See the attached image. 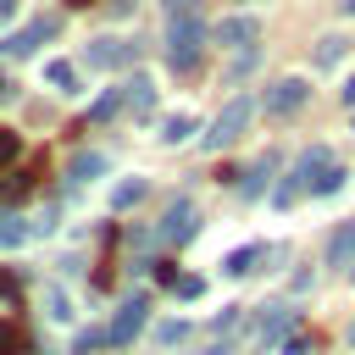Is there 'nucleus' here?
I'll list each match as a JSON object with an SVG mask.
<instances>
[{"mask_svg": "<svg viewBox=\"0 0 355 355\" xmlns=\"http://www.w3.org/2000/svg\"><path fill=\"white\" fill-rule=\"evenodd\" d=\"M205 17H166V61L172 72H194L205 55Z\"/></svg>", "mask_w": 355, "mask_h": 355, "instance_id": "obj_1", "label": "nucleus"}, {"mask_svg": "<svg viewBox=\"0 0 355 355\" xmlns=\"http://www.w3.org/2000/svg\"><path fill=\"white\" fill-rule=\"evenodd\" d=\"M250 116H255V100H250V94H233V100H227V105L211 116V128H205V139H200V144H205V150H222V144H233V139L250 128Z\"/></svg>", "mask_w": 355, "mask_h": 355, "instance_id": "obj_2", "label": "nucleus"}, {"mask_svg": "<svg viewBox=\"0 0 355 355\" xmlns=\"http://www.w3.org/2000/svg\"><path fill=\"white\" fill-rule=\"evenodd\" d=\"M211 39H216L222 50H255V39H261V17H250V11H244V17H222Z\"/></svg>", "mask_w": 355, "mask_h": 355, "instance_id": "obj_3", "label": "nucleus"}, {"mask_svg": "<svg viewBox=\"0 0 355 355\" xmlns=\"http://www.w3.org/2000/svg\"><path fill=\"white\" fill-rule=\"evenodd\" d=\"M305 100H311V83H305V78H277V83L266 89V100H261V105H266L272 116H288V111H300Z\"/></svg>", "mask_w": 355, "mask_h": 355, "instance_id": "obj_4", "label": "nucleus"}, {"mask_svg": "<svg viewBox=\"0 0 355 355\" xmlns=\"http://www.w3.org/2000/svg\"><path fill=\"white\" fill-rule=\"evenodd\" d=\"M144 322H150V300H144V294H133V300H122V311L111 316V327H105V333H111V344H128Z\"/></svg>", "mask_w": 355, "mask_h": 355, "instance_id": "obj_5", "label": "nucleus"}, {"mask_svg": "<svg viewBox=\"0 0 355 355\" xmlns=\"http://www.w3.org/2000/svg\"><path fill=\"white\" fill-rule=\"evenodd\" d=\"M194 227H200V222H194V205H183V200L166 205V216H161V239H166V244H189Z\"/></svg>", "mask_w": 355, "mask_h": 355, "instance_id": "obj_6", "label": "nucleus"}, {"mask_svg": "<svg viewBox=\"0 0 355 355\" xmlns=\"http://www.w3.org/2000/svg\"><path fill=\"white\" fill-rule=\"evenodd\" d=\"M122 61H133V44H122V39H94V44H89V67L111 72V67H122Z\"/></svg>", "mask_w": 355, "mask_h": 355, "instance_id": "obj_7", "label": "nucleus"}, {"mask_svg": "<svg viewBox=\"0 0 355 355\" xmlns=\"http://www.w3.org/2000/svg\"><path fill=\"white\" fill-rule=\"evenodd\" d=\"M355 261V222H338L327 239V266H349Z\"/></svg>", "mask_w": 355, "mask_h": 355, "instance_id": "obj_8", "label": "nucleus"}, {"mask_svg": "<svg viewBox=\"0 0 355 355\" xmlns=\"http://www.w3.org/2000/svg\"><path fill=\"white\" fill-rule=\"evenodd\" d=\"M50 33H55V22H44V17H39V22H28L22 33H11V39H6V50H11V55H28V50H33L39 39H50Z\"/></svg>", "mask_w": 355, "mask_h": 355, "instance_id": "obj_9", "label": "nucleus"}, {"mask_svg": "<svg viewBox=\"0 0 355 355\" xmlns=\"http://www.w3.org/2000/svg\"><path fill=\"white\" fill-rule=\"evenodd\" d=\"M122 89H128V105H133L139 116L155 111V83H150V78H133V83H122Z\"/></svg>", "mask_w": 355, "mask_h": 355, "instance_id": "obj_10", "label": "nucleus"}, {"mask_svg": "<svg viewBox=\"0 0 355 355\" xmlns=\"http://www.w3.org/2000/svg\"><path fill=\"white\" fill-rule=\"evenodd\" d=\"M288 327H294V311H272V316L261 322V333H255V338H261V349H272V344H277Z\"/></svg>", "mask_w": 355, "mask_h": 355, "instance_id": "obj_11", "label": "nucleus"}, {"mask_svg": "<svg viewBox=\"0 0 355 355\" xmlns=\"http://www.w3.org/2000/svg\"><path fill=\"white\" fill-rule=\"evenodd\" d=\"M122 100H128V89H105V94L89 105V122H111V116L122 111Z\"/></svg>", "mask_w": 355, "mask_h": 355, "instance_id": "obj_12", "label": "nucleus"}, {"mask_svg": "<svg viewBox=\"0 0 355 355\" xmlns=\"http://www.w3.org/2000/svg\"><path fill=\"white\" fill-rule=\"evenodd\" d=\"M261 255H266V244H244V250H233V255H227V266H222V272H233V277H244V272H250V266H255Z\"/></svg>", "mask_w": 355, "mask_h": 355, "instance_id": "obj_13", "label": "nucleus"}, {"mask_svg": "<svg viewBox=\"0 0 355 355\" xmlns=\"http://www.w3.org/2000/svg\"><path fill=\"white\" fill-rule=\"evenodd\" d=\"M44 83H55V89H78V67H72V61H44Z\"/></svg>", "mask_w": 355, "mask_h": 355, "instance_id": "obj_14", "label": "nucleus"}, {"mask_svg": "<svg viewBox=\"0 0 355 355\" xmlns=\"http://www.w3.org/2000/svg\"><path fill=\"white\" fill-rule=\"evenodd\" d=\"M189 133H194V116H189V111L161 116V139H172V144H178V139H189Z\"/></svg>", "mask_w": 355, "mask_h": 355, "instance_id": "obj_15", "label": "nucleus"}, {"mask_svg": "<svg viewBox=\"0 0 355 355\" xmlns=\"http://www.w3.org/2000/svg\"><path fill=\"white\" fill-rule=\"evenodd\" d=\"M338 55H344V39H338V33H327V39L316 44V67H333Z\"/></svg>", "mask_w": 355, "mask_h": 355, "instance_id": "obj_16", "label": "nucleus"}, {"mask_svg": "<svg viewBox=\"0 0 355 355\" xmlns=\"http://www.w3.org/2000/svg\"><path fill=\"white\" fill-rule=\"evenodd\" d=\"M44 305H50V322H72V305L61 288H44Z\"/></svg>", "mask_w": 355, "mask_h": 355, "instance_id": "obj_17", "label": "nucleus"}, {"mask_svg": "<svg viewBox=\"0 0 355 355\" xmlns=\"http://www.w3.org/2000/svg\"><path fill=\"white\" fill-rule=\"evenodd\" d=\"M139 194H144V178H133V183H116V194H111V205L122 211V205H133Z\"/></svg>", "mask_w": 355, "mask_h": 355, "instance_id": "obj_18", "label": "nucleus"}, {"mask_svg": "<svg viewBox=\"0 0 355 355\" xmlns=\"http://www.w3.org/2000/svg\"><path fill=\"white\" fill-rule=\"evenodd\" d=\"M22 349V327L17 322H0V355H17Z\"/></svg>", "mask_w": 355, "mask_h": 355, "instance_id": "obj_19", "label": "nucleus"}, {"mask_svg": "<svg viewBox=\"0 0 355 355\" xmlns=\"http://www.w3.org/2000/svg\"><path fill=\"white\" fill-rule=\"evenodd\" d=\"M17 155H22V139H17V133H6V128H0V172H6V166H11V161H17Z\"/></svg>", "mask_w": 355, "mask_h": 355, "instance_id": "obj_20", "label": "nucleus"}, {"mask_svg": "<svg viewBox=\"0 0 355 355\" xmlns=\"http://www.w3.org/2000/svg\"><path fill=\"white\" fill-rule=\"evenodd\" d=\"M94 172H105V155H78L72 161V178H94Z\"/></svg>", "mask_w": 355, "mask_h": 355, "instance_id": "obj_21", "label": "nucleus"}, {"mask_svg": "<svg viewBox=\"0 0 355 355\" xmlns=\"http://www.w3.org/2000/svg\"><path fill=\"white\" fill-rule=\"evenodd\" d=\"M200 288H205V283H200L194 272H178V277H172V294H183V300H194Z\"/></svg>", "mask_w": 355, "mask_h": 355, "instance_id": "obj_22", "label": "nucleus"}, {"mask_svg": "<svg viewBox=\"0 0 355 355\" xmlns=\"http://www.w3.org/2000/svg\"><path fill=\"white\" fill-rule=\"evenodd\" d=\"M33 178H39V172H17V178H11V189H6V200H22V194L33 189Z\"/></svg>", "mask_w": 355, "mask_h": 355, "instance_id": "obj_23", "label": "nucleus"}, {"mask_svg": "<svg viewBox=\"0 0 355 355\" xmlns=\"http://www.w3.org/2000/svg\"><path fill=\"white\" fill-rule=\"evenodd\" d=\"M333 189H344V166H333V172L316 183V194H333Z\"/></svg>", "mask_w": 355, "mask_h": 355, "instance_id": "obj_24", "label": "nucleus"}, {"mask_svg": "<svg viewBox=\"0 0 355 355\" xmlns=\"http://www.w3.org/2000/svg\"><path fill=\"white\" fill-rule=\"evenodd\" d=\"M155 338H161V344H178V338H183V322H161Z\"/></svg>", "mask_w": 355, "mask_h": 355, "instance_id": "obj_25", "label": "nucleus"}, {"mask_svg": "<svg viewBox=\"0 0 355 355\" xmlns=\"http://www.w3.org/2000/svg\"><path fill=\"white\" fill-rule=\"evenodd\" d=\"M305 349H311V338H305V333H288V344H283V355H305Z\"/></svg>", "mask_w": 355, "mask_h": 355, "instance_id": "obj_26", "label": "nucleus"}, {"mask_svg": "<svg viewBox=\"0 0 355 355\" xmlns=\"http://www.w3.org/2000/svg\"><path fill=\"white\" fill-rule=\"evenodd\" d=\"M17 239H22V227L6 216V222H0V250H6V244H17Z\"/></svg>", "mask_w": 355, "mask_h": 355, "instance_id": "obj_27", "label": "nucleus"}, {"mask_svg": "<svg viewBox=\"0 0 355 355\" xmlns=\"http://www.w3.org/2000/svg\"><path fill=\"white\" fill-rule=\"evenodd\" d=\"M17 11H22V0H0V28H6V22L17 17Z\"/></svg>", "mask_w": 355, "mask_h": 355, "instance_id": "obj_28", "label": "nucleus"}, {"mask_svg": "<svg viewBox=\"0 0 355 355\" xmlns=\"http://www.w3.org/2000/svg\"><path fill=\"white\" fill-rule=\"evenodd\" d=\"M338 100H344V105H349V111H355V72H349V78H344V89H338Z\"/></svg>", "mask_w": 355, "mask_h": 355, "instance_id": "obj_29", "label": "nucleus"}, {"mask_svg": "<svg viewBox=\"0 0 355 355\" xmlns=\"http://www.w3.org/2000/svg\"><path fill=\"white\" fill-rule=\"evenodd\" d=\"M11 294H17V277H11V272H0V300H11Z\"/></svg>", "mask_w": 355, "mask_h": 355, "instance_id": "obj_30", "label": "nucleus"}, {"mask_svg": "<svg viewBox=\"0 0 355 355\" xmlns=\"http://www.w3.org/2000/svg\"><path fill=\"white\" fill-rule=\"evenodd\" d=\"M205 355H227V344H211V349H205Z\"/></svg>", "mask_w": 355, "mask_h": 355, "instance_id": "obj_31", "label": "nucleus"}, {"mask_svg": "<svg viewBox=\"0 0 355 355\" xmlns=\"http://www.w3.org/2000/svg\"><path fill=\"white\" fill-rule=\"evenodd\" d=\"M6 94H11V83H6V78H0V100H6Z\"/></svg>", "mask_w": 355, "mask_h": 355, "instance_id": "obj_32", "label": "nucleus"}, {"mask_svg": "<svg viewBox=\"0 0 355 355\" xmlns=\"http://www.w3.org/2000/svg\"><path fill=\"white\" fill-rule=\"evenodd\" d=\"M344 17H355V0H344Z\"/></svg>", "mask_w": 355, "mask_h": 355, "instance_id": "obj_33", "label": "nucleus"}, {"mask_svg": "<svg viewBox=\"0 0 355 355\" xmlns=\"http://www.w3.org/2000/svg\"><path fill=\"white\" fill-rule=\"evenodd\" d=\"M67 6H94V0H67Z\"/></svg>", "mask_w": 355, "mask_h": 355, "instance_id": "obj_34", "label": "nucleus"}, {"mask_svg": "<svg viewBox=\"0 0 355 355\" xmlns=\"http://www.w3.org/2000/svg\"><path fill=\"white\" fill-rule=\"evenodd\" d=\"M349 338H355V327H349Z\"/></svg>", "mask_w": 355, "mask_h": 355, "instance_id": "obj_35", "label": "nucleus"}]
</instances>
